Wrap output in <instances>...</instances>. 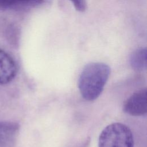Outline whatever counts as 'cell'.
Segmentation results:
<instances>
[{
  "instance_id": "cell-2",
  "label": "cell",
  "mask_w": 147,
  "mask_h": 147,
  "mask_svg": "<svg viewBox=\"0 0 147 147\" xmlns=\"http://www.w3.org/2000/svg\"><path fill=\"white\" fill-rule=\"evenodd\" d=\"M18 72V65L14 57L0 48V120L10 121L7 115V105Z\"/></svg>"
},
{
  "instance_id": "cell-7",
  "label": "cell",
  "mask_w": 147,
  "mask_h": 147,
  "mask_svg": "<svg viewBox=\"0 0 147 147\" xmlns=\"http://www.w3.org/2000/svg\"><path fill=\"white\" fill-rule=\"evenodd\" d=\"M77 11L83 12L86 9V0H70Z\"/></svg>"
},
{
  "instance_id": "cell-6",
  "label": "cell",
  "mask_w": 147,
  "mask_h": 147,
  "mask_svg": "<svg viewBox=\"0 0 147 147\" xmlns=\"http://www.w3.org/2000/svg\"><path fill=\"white\" fill-rule=\"evenodd\" d=\"M130 64L131 68L136 71H142L147 67V51L145 48H140L132 53L130 57Z\"/></svg>"
},
{
  "instance_id": "cell-1",
  "label": "cell",
  "mask_w": 147,
  "mask_h": 147,
  "mask_svg": "<svg viewBox=\"0 0 147 147\" xmlns=\"http://www.w3.org/2000/svg\"><path fill=\"white\" fill-rule=\"evenodd\" d=\"M110 74L108 65L92 62L86 65L79 78L78 87L82 96L86 100L96 99L102 92Z\"/></svg>"
},
{
  "instance_id": "cell-4",
  "label": "cell",
  "mask_w": 147,
  "mask_h": 147,
  "mask_svg": "<svg viewBox=\"0 0 147 147\" xmlns=\"http://www.w3.org/2000/svg\"><path fill=\"white\" fill-rule=\"evenodd\" d=\"M123 110L132 116H142L147 113V90L141 89L133 93L124 102Z\"/></svg>"
},
{
  "instance_id": "cell-5",
  "label": "cell",
  "mask_w": 147,
  "mask_h": 147,
  "mask_svg": "<svg viewBox=\"0 0 147 147\" xmlns=\"http://www.w3.org/2000/svg\"><path fill=\"white\" fill-rule=\"evenodd\" d=\"M19 129L16 122L0 120V147H16Z\"/></svg>"
},
{
  "instance_id": "cell-3",
  "label": "cell",
  "mask_w": 147,
  "mask_h": 147,
  "mask_svg": "<svg viewBox=\"0 0 147 147\" xmlns=\"http://www.w3.org/2000/svg\"><path fill=\"white\" fill-rule=\"evenodd\" d=\"M130 129L125 125L115 122L107 125L100 134L99 147H133Z\"/></svg>"
}]
</instances>
